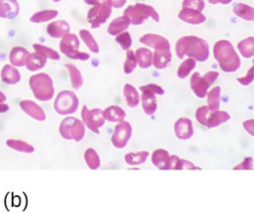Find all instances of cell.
Returning <instances> with one entry per match:
<instances>
[{
  "label": "cell",
  "mask_w": 254,
  "mask_h": 213,
  "mask_svg": "<svg viewBox=\"0 0 254 213\" xmlns=\"http://www.w3.org/2000/svg\"><path fill=\"white\" fill-rule=\"evenodd\" d=\"M84 160L87 166L92 170H95L100 166V159L94 149L89 148L84 152Z\"/></svg>",
  "instance_id": "74e56055"
},
{
  "label": "cell",
  "mask_w": 254,
  "mask_h": 213,
  "mask_svg": "<svg viewBox=\"0 0 254 213\" xmlns=\"http://www.w3.org/2000/svg\"><path fill=\"white\" fill-rule=\"evenodd\" d=\"M243 127L246 130V132L249 133V135L254 136V120L250 119L243 122Z\"/></svg>",
  "instance_id": "bcb514c9"
},
{
  "label": "cell",
  "mask_w": 254,
  "mask_h": 213,
  "mask_svg": "<svg viewBox=\"0 0 254 213\" xmlns=\"http://www.w3.org/2000/svg\"><path fill=\"white\" fill-rule=\"evenodd\" d=\"M102 112H103L104 119L106 121H108V122L119 123V122L123 121L125 119V117H126L125 111L121 107H119L117 105L108 106Z\"/></svg>",
  "instance_id": "cb8c5ba5"
},
{
  "label": "cell",
  "mask_w": 254,
  "mask_h": 213,
  "mask_svg": "<svg viewBox=\"0 0 254 213\" xmlns=\"http://www.w3.org/2000/svg\"><path fill=\"white\" fill-rule=\"evenodd\" d=\"M79 37L83 41L85 46L89 49L90 52H92L93 53H97L99 52L98 44H97V42L95 41V39L93 38L92 34L89 31H87L85 29H81L79 31Z\"/></svg>",
  "instance_id": "d590c367"
},
{
  "label": "cell",
  "mask_w": 254,
  "mask_h": 213,
  "mask_svg": "<svg viewBox=\"0 0 254 213\" xmlns=\"http://www.w3.org/2000/svg\"><path fill=\"white\" fill-rule=\"evenodd\" d=\"M175 135L179 140L186 141L192 137L193 135V127L190 119L183 117L176 121L174 125Z\"/></svg>",
  "instance_id": "5bb4252c"
},
{
  "label": "cell",
  "mask_w": 254,
  "mask_h": 213,
  "mask_svg": "<svg viewBox=\"0 0 254 213\" xmlns=\"http://www.w3.org/2000/svg\"><path fill=\"white\" fill-rule=\"evenodd\" d=\"M207 96V106L210 109L218 110L220 107V97H221V88L219 86L212 87L206 93Z\"/></svg>",
  "instance_id": "d6a6232c"
},
{
  "label": "cell",
  "mask_w": 254,
  "mask_h": 213,
  "mask_svg": "<svg viewBox=\"0 0 254 213\" xmlns=\"http://www.w3.org/2000/svg\"><path fill=\"white\" fill-rule=\"evenodd\" d=\"M29 85L36 99L40 101H49L55 94L53 79L47 73L40 72L32 75L29 79Z\"/></svg>",
  "instance_id": "3957f363"
},
{
  "label": "cell",
  "mask_w": 254,
  "mask_h": 213,
  "mask_svg": "<svg viewBox=\"0 0 254 213\" xmlns=\"http://www.w3.org/2000/svg\"><path fill=\"white\" fill-rule=\"evenodd\" d=\"M233 0H208V2L212 5L215 4H222V5H227L229 3H231Z\"/></svg>",
  "instance_id": "681fc988"
},
{
  "label": "cell",
  "mask_w": 254,
  "mask_h": 213,
  "mask_svg": "<svg viewBox=\"0 0 254 213\" xmlns=\"http://www.w3.org/2000/svg\"><path fill=\"white\" fill-rule=\"evenodd\" d=\"M175 169H200V167L195 166L192 162L187 160H182L179 158L176 162Z\"/></svg>",
  "instance_id": "7bdbcfd3"
},
{
  "label": "cell",
  "mask_w": 254,
  "mask_h": 213,
  "mask_svg": "<svg viewBox=\"0 0 254 213\" xmlns=\"http://www.w3.org/2000/svg\"><path fill=\"white\" fill-rule=\"evenodd\" d=\"M52 1H54V2H60L61 0H52Z\"/></svg>",
  "instance_id": "816d5d0a"
},
{
  "label": "cell",
  "mask_w": 254,
  "mask_h": 213,
  "mask_svg": "<svg viewBox=\"0 0 254 213\" xmlns=\"http://www.w3.org/2000/svg\"><path fill=\"white\" fill-rule=\"evenodd\" d=\"M47 63V58L40 54L39 53H29L25 60V66L30 71H37L42 69Z\"/></svg>",
  "instance_id": "44dd1931"
},
{
  "label": "cell",
  "mask_w": 254,
  "mask_h": 213,
  "mask_svg": "<svg viewBox=\"0 0 254 213\" xmlns=\"http://www.w3.org/2000/svg\"><path fill=\"white\" fill-rule=\"evenodd\" d=\"M85 4L87 5H97V4H101V3H105L107 2V0H83Z\"/></svg>",
  "instance_id": "f907efd6"
},
{
  "label": "cell",
  "mask_w": 254,
  "mask_h": 213,
  "mask_svg": "<svg viewBox=\"0 0 254 213\" xmlns=\"http://www.w3.org/2000/svg\"><path fill=\"white\" fill-rule=\"evenodd\" d=\"M204 6L205 4L203 0H184L182 3L183 8H190L199 12H202V10L204 9Z\"/></svg>",
  "instance_id": "b9f144b4"
},
{
  "label": "cell",
  "mask_w": 254,
  "mask_h": 213,
  "mask_svg": "<svg viewBox=\"0 0 254 213\" xmlns=\"http://www.w3.org/2000/svg\"><path fill=\"white\" fill-rule=\"evenodd\" d=\"M139 42L149 48H153L155 50H162V49H170L171 44L170 42L163 36L157 34H145L140 37Z\"/></svg>",
  "instance_id": "9a60e30c"
},
{
  "label": "cell",
  "mask_w": 254,
  "mask_h": 213,
  "mask_svg": "<svg viewBox=\"0 0 254 213\" xmlns=\"http://www.w3.org/2000/svg\"><path fill=\"white\" fill-rule=\"evenodd\" d=\"M78 104L79 100L73 91L64 90L57 95L54 101V109L60 115H69L77 110Z\"/></svg>",
  "instance_id": "30bf717a"
},
{
  "label": "cell",
  "mask_w": 254,
  "mask_h": 213,
  "mask_svg": "<svg viewBox=\"0 0 254 213\" xmlns=\"http://www.w3.org/2000/svg\"><path fill=\"white\" fill-rule=\"evenodd\" d=\"M60 51L71 59L87 60L90 57L88 53L79 52V40L75 34L68 33L62 38L60 42Z\"/></svg>",
  "instance_id": "9c48e42d"
},
{
  "label": "cell",
  "mask_w": 254,
  "mask_h": 213,
  "mask_svg": "<svg viewBox=\"0 0 254 213\" xmlns=\"http://www.w3.org/2000/svg\"><path fill=\"white\" fill-rule=\"evenodd\" d=\"M111 14L112 7L109 5L108 2H105L97 5H92V7L87 12L86 19L90 24V27L92 29H95L104 24L111 16Z\"/></svg>",
  "instance_id": "8fae6325"
},
{
  "label": "cell",
  "mask_w": 254,
  "mask_h": 213,
  "mask_svg": "<svg viewBox=\"0 0 254 213\" xmlns=\"http://www.w3.org/2000/svg\"><path fill=\"white\" fill-rule=\"evenodd\" d=\"M6 145L12 150H15V151L21 152V153H25V154H32L35 151V148L32 145H30L24 141H21V140L10 139V140L6 141Z\"/></svg>",
  "instance_id": "836d02e7"
},
{
  "label": "cell",
  "mask_w": 254,
  "mask_h": 213,
  "mask_svg": "<svg viewBox=\"0 0 254 213\" xmlns=\"http://www.w3.org/2000/svg\"><path fill=\"white\" fill-rule=\"evenodd\" d=\"M233 169H253V159L252 157L245 158L242 162L237 164Z\"/></svg>",
  "instance_id": "f6af8a7d"
},
{
  "label": "cell",
  "mask_w": 254,
  "mask_h": 213,
  "mask_svg": "<svg viewBox=\"0 0 254 213\" xmlns=\"http://www.w3.org/2000/svg\"><path fill=\"white\" fill-rule=\"evenodd\" d=\"M126 1L127 0H107V2L112 8H117V9L122 8L125 5Z\"/></svg>",
  "instance_id": "c3c4849f"
},
{
  "label": "cell",
  "mask_w": 254,
  "mask_h": 213,
  "mask_svg": "<svg viewBox=\"0 0 254 213\" xmlns=\"http://www.w3.org/2000/svg\"><path fill=\"white\" fill-rule=\"evenodd\" d=\"M29 52L22 47H14L9 53V60L13 66H24Z\"/></svg>",
  "instance_id": "d4e9b609"
},
{
  "label": "cell",
  "mask_w": 254,
  "mask_h": 213,
  "mask_svg": "<svg viewBox=\"0 0 254 213\" xmlns=\"http://www.w3.org/2000/svg\"><path fill=\"white\" fill-rule=\"evenodd\" d=\"M1 79L7 84H16L20 81L21 74L12 64H5L1 69Z\"/></svg>",
  "instance_id": "603a6c76"
},
{
  "label": "cell",
  "mask_w": 254,
  "mask_h": 213,
  "mask_svg": "<svg viewBox=\"0 0 254 213\" xmlns=\"http://www.w3.org/2000/svg\"><path fill=\"white\" fill-rule=\"evenodd\" d=\"M176 54L179 58L191 57L197 61H205L209 57V47L205 40L196 36H184L176 44Z\"/></svg>",
  "instance_id": "6da1fadb"
},
{
  "label": "cell",
  "mask_w": 254,
  "mask_h": 213,
  "mask_svg": "<svg viewBox=\"0 0 254 213\" xmlns=\"http://www.w3.org/2000/svg\"><path fill=\"white\" fill-rule=\"evenodd\" d=\"M132 135V127L131 124L127 121L119 122L115 128L114 133L111 137L112 145L117 149H123L126 147Z\"/></svg>",
  "instance_id": "4fadbf2b"
},
{
  "label": "cell",
  "mask_w": 254,
  "mask_h": 213,
  "mask_svg": "<svg viewBox=\"0 0 254 213\" xmlns=\"http://www.w3.org/2000/svg\"><path fill=\"white\" fill-rule=\"evenodd\" d=\"M253 70H254V66L252 65V66L249 68L247 74H246L245 76L238 77V78H237V81H238L240 84L244 85V86L249 85V84L253 81V79H254V71H253Z\"/></svg>",
  "instance_id": "ee69618b"
},
{
  "label": "cell",
  "mask_w": 254,
  "mask_h": 213,
  "mask_svg": "<svg viewBox=\"0 0 254 213\" xmlns=\"http://www.w3.org/2000/svg\"><path fill=\"white\" fill-rule=\"evenodd\" d=\"M5 102H6V95L2 91H0V113H5L9 110V106Z\"/></svg>",
  "instance_id": "7dc6e473"
},
{
  "label": "cell",
  "mask_w": 254,
  "mask_h": 213,
  "mask_svg": "<svg viewBox=\"0 0 254 213\" xmlns=\"http://www.w3.org/2000/svg\"><path fill=\"white\" fill-rule=\"evenodd\" d=\"M172 60V53L170 49H162L155 50L153 53V60L152 65L157 69L166 68Z\"/></svg>",
  "instance_id": "ffe728a7"
},
{
  "label": "cell",
  "mask_w": 254,
  "mask_h": 213,
  "mask_svg": "<svg viewBox=\"0 0 254 213\" xmlns=\"http://www.w3.org/2000/svg\"><path fill=\"white\" fill-rule=\"evenodd\" d=\"M130 21L125 16H120L111 21L107 28V32L111 36H117L118 34L127 31L130 26Z\"/></svg>",
  "instance_id": "7402d4cb"
},
{
  "label": "cell",
  "mask_w": 254,
  "mask_h": 213,
  "mask_svg": "<svg viewBox=\"0 0 254 213\" xmlns=\"http://www.w3.org/2000/svg\"><path fill=\"white\" fill-rule=\"evenodd\" d=\"M195 65H196V60L195 59H193L191 57H189V58L185 59L180 64V66L178 68V71H177L178 77L181 78V79H184V78L188 77L190 75V73L193 70Z\"/></svg>",
  "instance_id": "8d00e7d4"
},
{
  "label": "cell",
  "mask_w": 254,
  "mask_h": 213,
  "mask_svg": "<svg viewBox=\"0 0 254 213\" xmlns=\"http://www.w3.org/2000/svg\"><path fill=\"white\" fill-rule=\"evenodd\" d=\"M137 66V59L135 56V53L131 50L128 49L126 51V58H125V62H124V73L125 74H130L131 72H133V70L136 68Z\"/></svg>",
  "instance_id": "ab89813d"
},
{
  "label": "cell",
  "mask_w": 254,
  "mask_h": 213,
  "mask_svg": "<svg viewBox=\"0 0 254 213\" xmlns=\"http://www.w3.org/2000/svg\"><path fill=\"white\" fill-rule=\"evenodd\" d=\"M149 152L141 151L137 153H128L124 156V160L129 165H138L146 161L149 157Z\"/></svg>",
  "instance_id": "1f68e13d"
},
{
  "label": "cell",
  "mask_w": 254,
  "mask_h": 213,
  "mask_svg": "<svg viewBox=\"0 0 254 213\" xmlns=\"http://www.w3.org/2000/svg\"><path fill=\"white\" fill-rule=\"evenodd\" d=\"M178 17L183 22H186L191 25H199L206 20L205 16L201 12L193 9H190V8H183L179 12Z\"/></svg>",
  "instance_id": "e0dca14e"
},
{
  "label": "cell",
  "mask_w": 254,
  "mask_h": 213,
  "mask_svg": "<svg viewBox=\"0 0 254 213\" xmlns=\"http://www.w3.org/2000/svg\"><path fill=\"white\" fill-rule=\"evenodd\" d=\"M140 91L142 92L140 101L142 108L147 115H153L157 111V98L156 95H163L165 91L161 86L155 83H149L140 86Z\"/></svg>",
  "instance_id": "8992f818"
},
{
  "label": "cell",
  "mask_w": 254,
  "mask_h": 213,
  "mask_svg": "<svg viewBox=\"0 0 254 213\" xmlns=\"http://www.w3.org/2000/svg\"><path fill=\"white\" fill-rule=\"evenodd\" d=\"M213 56L224 72H235L241 64L233 45L227 40H219L213 46Z\"/></svg>",
  "instance_id": "7a4b0ae2"
},
{
  "label": "cell",
  "mask_w": 254,
  "mask_h": 213,
  "mask_svg": "<svg viewBox=\"0 0 254 213\" xmlns=\"http://www.w3.org/2000/svg\"><path fill=\"white\" fill-rule=\"evenodd\" d=\"M115 41H116V43H118L121 46L122 50H124V51H127L128 49H130V47L132 45V39L128 32H122V33L118 34L115 38Z\"/></svg>",
  "instance_id": "60d3db41"
},
{
  "label": "cell",
  "mask_w": 254,
  "mask_h": 213,
  "mask_svg": "<svg viewBox=\"0 0 254 213\" xmlns=\"http://www.w3.org/2000/svg\"><path fill=\"white\" fill-rule=\"evenodd\" d=\"M195 119L200 125L211 129L228 122L230 115L219 109L213 110L208 106H200L195 111Z\"/></svg>",
  "instance_id": "277c9868"
},
{
  "label": "cell",
  "mask_w": 254,
  "mask_h": 213,
  "mask_svg": "<svg viewBox=\"0 0 254 213\" xmlns=\"http://www.w3.org/2000/svg\"><path fill=\"white\" fill-rule=\"evenodd\" d=\"M123 16L127 17L132 25H141L143 24L148 18H152L155 22L160 21L159 13L155 10L154 7L136 3L134 5H129L123 12Z\"/></svg>",
  "instance_id": "5b68a950"
},
{
  "label": "cell",
  "mask_w": 254,
  "mask_h": 213,
  "mask_svg": "<svg viewBox=\"0 0 254 213\" xmlns=\"http://www.w3.org/2000/svg\"><path fill=\"white\" fill-rule=\"evenodd\" d=\"M124 98L127 102V105L131 108H135L140 103V95L137 89L130 83H126L123 87Z\"/></svg>",
  "instance_id": "83f0119b"
},
{
  "label": "cell",
  "mask_w": 254,
  "mask_h": 213,
  "mask_svg": "<svg viewBox=\"0 0 254 213\" xmlns=\"http://www.w3.org/2000/svg\"><path fill=\"white\" fill-rule=\"evenodd\" d=\"M218 76L219 72L214 70H209L203 76H201L198 72H193L190 80V88L198 98H204L209 87L214 83Z\"/></svg>",
  "instance_id": "ba28073f"
},
{
  "label": "cell",
  "mask_w": 254,
  "mask_h": 213,
  "mask_svg": "<svg viewBox=\"0 0 254 213\" xmlns=\"http://www.w3.org/2000/svg\"><path fill=\"white\" fill-rule=\"evenodd\" d=\"M64 66L67 68L71 86L73 87V89H79L83 84V77L81 75L80 70L74 64L71 63H65Z\"/></svg>",
  "instance_id": "f546056e"
},
{
  "label": "cell",
  "mask_w": 254,
  "mask_h": 213,
  "mask_svg": "<svg viewBox=\"0 0 254 213\" xmlns=\"http://www.w3.org/2000/svg\"><path fill=\"white\" fill-rule=\"evenodd\" d=\"M58 14L59 12L57 10H42L33 14L30 18V21L33 23H44L55 19Z\"/></svg>",
  "instance_id": "e575fe53"
},
{
  "label": "cell",
  "mask_w": 254,
  "mask_h": 213,
  "mask_svg": "<svg viewBox=\"0 0 254 213\" xmlns=\"http://www.w3.org/2000/svg\"><path fill=\"white\" fill-rule=\"evenodd\" d=\"M70 32V27L66 21L58 20L51 22L47 26V33L50 37L55 39L63 38Z\"/></svg>",
  "instance_id": "ac0fdd59"
},
{
  "label": "cell",
  "mask_w": 254,
  "mask_h": 213,
  "mask_svg": "<svg viewBox=\"0 0 254 213\" xmlns=\"http://www.w3.org/2000/svg\"><path fill=\"white\" fill-rule=\"evenodd\" d=\"M33 48L36 53H39L40 54L45 56L47 59L50 58V59H54V60H59L61 57L57 51H55L49 47H46V46H43L40 44H34Z\"/></svg>",
  "instance_id": "f35d334b"
},
{
  "label": "cell",
  "mask_w": 254,
  "mask_h": 213,
  "mask_svg": "<svg viewBox=\"0 0 254 213\" xmlns=\"http://www.w3.org/2000/svg\"><path fill=\"white\" fill-rule=\"evenodd\" d=\"M20 6L17 0H0V18L14 19L18 16Z\"/></svg>",
  "instance_id": "d6986e66"
},
{
  "label": "cell",
  "mask_w": 254,
  "mask_h": 213,
  "mask_svg": "<svg viewBox=\"0 0 254 213\" xmlns=\"http://www.w3.org/2000/svg\"><path fill=\"white\" fill-rule=\"evenodd\" d=\"M169 158L170 155L169 153L164 150V149H158L153 152L151 160L153 164L162 170H167L168 169V163H169Z\"/></svg>",
  "instance_id": "484cf974"
},
{
  "label": "cell",
  "mask_w": 254,
  "mask_h": 213,
  "mask_svg": "<svg viewBox=\"0 0 254 213\" xmlns=\"http://www.w3.org/2000/svg\"><path fill=\"white\" fill-rule=\"evenodd\" d=\"M238 51L243 57L251 58L254 55V38L248 37L237 44Z\"/></svg>",
  "instance_id": "4dcf8cb0"
},
{
  "label": "cell",
  "mask_w": 254,
  "mask_h": 213,
  "mask_svg": "<svg viewBox=\"0 0 254 213\" xmlns=\"http://www.w3.org/2000/svg\"><path fill=\"white\" fill-rule=\"evenodd\" d=\"M233 13L246 21H253L254 20V10L251 6L244 4V3H236L232 8Z\"/></svg>",
  "instance_id": "f1b7e54d"
},
{
  "label": "cell",
  "mask_w": 254,
  "mask_h": 213,
  "mask_svg": "<svg viewBox=\"0 0 254 213\" xmlns=\"http://www.w3.org/2000/svg\"><path fill=\"white\" fill-rule=\"evenodd\" d=\"M81 119L84 126L95 134H99V128L102 127L105 123V119L101 109H88L85 105L82 106L81 109Z\"/></svg>",
  "instance_id": "7c38bea8"
},
{
  "label": "cell",
  "mask_w": 254,
  "mask_h": 213,
  "mask_svg": "<svg viewBox=\"0 0 254 213\" xmlns=\"http://www.w3.org/2000/svg\"><path fill=\"white\" fill-rule=\"evenodd\" d=\"M59 132L65 140L80 142L85 134V126L75 117H66L61 122Z\"/></svg>",
  "instance_id": "52a82bcc"
},
{
  "label": "cell",
  "mask_w": 254,
  "mask_h": 213,
  "mask_svg": "<svg viewBox=\"0 0 254 213\" xmlns=\"http://www.w3.org/2000/svg\"><path fill=\"white\" fill-rule=\"evenodd\" d=\"M137 65L141 68H149L152 65L153 53L147 48H139L135 52Z\"/></svg>",
  "instance_id": "4316f807"
},
{
  "label": "cell",
  "mask_w": 254,
  "mask_h": 213,
  "mask_svg": "<svg viewBox=\"0 0 254 213\" xmlns=\"http://www.w3.org/2000/svg\"><path fill=\"white\" fill-rule=\"evenodd\" d=\"M20 108L30 117L37 121H45L46 120V114L42 107L38 105L36 102L32 100H22L20 103Z\"/></svg>",
  "instance_id": "2e32d148"
}]
</instances>
